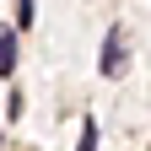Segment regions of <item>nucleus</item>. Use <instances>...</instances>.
I'll return each instance as SVG.
<instances>
[{
	"instance_id": "1",
	"label": "nucleus",
	"mask_w": 151,
	"mask_h": 151,
	"mask_svg": "<svg viewBox=\"0 0 151 151\" xmlns=\"http://www.w3.org/2000/svg\"><path fill=\"white\" fill-rule=\"evenodd\" d=\"M97 70L108 76V81H119V76H124V27H108V38H103V60H97Z\"/></svg>"
},
{
	"instance_id": "2",
	"label": "nucleus",
	"mask_w": 151,
	"mask_h": 151,
	"mask_svg": "<svg viewBox=\"0 0 151 151\" xmlns=\"http://www.w3.org/2000/svg\"><path fill=\"white\" fill-rule=\"evenodd\" d=\"M11 70H16V32L0 27V76H11Z\"/></svg>"
},
{
	"instance_id": "3",
	"label": "nucleus",
	"mask_w": 151,
	"mask_h": 151,
	"mask_svg": "<svg viewBox=\"0 0 151 151\" xmlns=\"http://www.w3.org/2000/svg\"><path fill=\"white\" fill-rule=\"evenodd\" d=\"M76 151H97V119H92V113L81 119V146H76Z\"/></svg>"
},
{
	"instance_id": "4",
	"label": "nucleus",
	"mask_w": 151,
	"mask_h": 151,
	"mask_svg": "<svg viewBox=\"0 0 151 151\" xmlns=\"http://www.w3.org/2000/svg\"><path fill=\"white\" fill-rule=\"evenodd\" d=\"M32 27V0H16V32Z\"/></svg>"
}]
</instances>
